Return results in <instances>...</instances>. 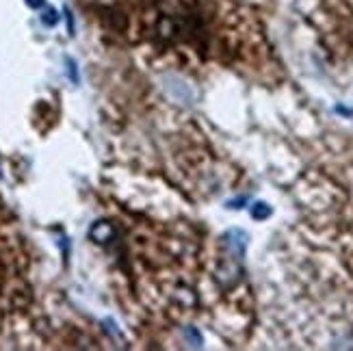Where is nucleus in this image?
I'll return each instance as SVG.
<instances>
[{
    "mask_svg": "<svg viewBox=\"0 0 353 351\" xmlns=\"http://www.w3.org/2000/svg\"><path fill=\"white\" fill-rule=\"evenodd\" d=\"M89 239L94 241V243H100V245H106V243H111L115 239V228H113V223L104 221V219L96 221L94 225L89 228Z\"/></svg>",
    "mask_w": 353,
    "mask_h": 351,
    "instance_id": "nucleus-2",
    "label": "nucleus"
},
{
    "mask_svg": "<svg viewBox=\"0 0 353 351\" xmlns=\"http://www.w3.org/2000/svg\"><path fill=\"white\" fill-rule=\"evenodd\" d=\"M250 243V234L241 230V228H230L228 232L221 234L219 239V248L225 256H234V258H243L245 250H248Z\"/></svg>",
    "mask_w": 353,
    "mask_h": 351,
    "instance_id": "nucleus-1",
    "label": "nucleus"
},
{
    "mask_svg": "<svg viewBox=\"0 0 353 351\" xmlns=\"http://www.w3.org/2000/svg\"><path fill=\"white\" fill-rule=\"evenodd\" d=\"M245 202H248V197H239V200H234V202H230L228 206H230V208H243L241 204H245Z\"/></svg>",
    "mask_w": 353,
    "mask_h": 351,
    "instance_id": "nucleus-7",
    "label": "nucleus"
},
{
    "mask_svg": "<svg viewBox=\"0 0 353 351\" xmlns=\"http://www.w3.org/2000/svg\"><path fill=\"white\" fill-rule=\"evenodd\" d=\"M174 297L180 301V303H187V306H193L195 303V293L191 291V288H187V286H180V288H176V293H174Z\"/></svg>",
    "mask_w": 353,
    "mask_h": 351,
    "instance_id": "nucleus-4",
    "label": "nucleus"
},
{
    "mask_svg": "<svg viewBox=\"0 0 353 351\" xmlns=\"http://www.w3.org/2000/svg\"><path fill=\"white\" fill-rule=\"evenodd\" d=\"M271 212H273V208H271L267 202H254L252 208H250V215H252L254 219H258V221L269 219V217H271Z\"/></svg>",
    "mask_w": 353,
    "mask_h": 351,
    "instance_id": "nucleus-3",
    "label": "nucleus"
},
{
    "mask_svg": "<svg viewBox=\"0 0 353 351\" xmlns=\"http://www.w3.org/2000/svg\"><path fill=\"white\" fill-rule=\"evenodd\" d=\"M41 22L46 24V26H54L57 22H59V15H57V11L52 9V7H48L43 11V15H41Z\"/></svg>",
    "mask_w": 353,
    "mask_h": 351,
    "instance_id": "nucleus-6",
    "label": "nucleus"
},
{
    "mask_svg": "<svg viewBox=\"0 0 353 351\" xmlns=\"http://www.w3.org/2000/svg\"><path fill=\"white\" fill-rule=\"evenodd\" d=\"M184 339H187V343L191 345V347H195V349H199L202 347V334H199L195 328H184Z\"/></svg>",
    "mask_w": 353,
    "mask_h": 351,
    "instance_id": "nucleus-5",
    "label": "nucleus"
},
{
    "mask_svg": "<svg viewBox=\"0 0 353 351\" xmlns=\"http://www.w3.org/2000/svg\"><path fill=\"white\" fill-rule=\"evenodd\" d=\"M26 5L33 9H39V7H43V0H26Z\"/></svg>",
    "mask_w": 353,
    "mask_h": 351,
    "instance_id": "nucleus-8",
    "label": "nucleus"
}]
</instances>
